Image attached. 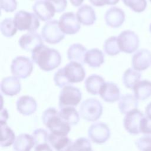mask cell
I'll use <instances>...</instances> for the list:
<instances>
[{
	"instance_id": "obj_1",
	"label": "cell",
	"mask_w": 151,
	"mask_h": 151,
	"mask_svg": "<svg viewBox=\"0 0 151 151\" xmlns=\"http://www.w3.org/2000/svg\"><path fill=\"white\" fill-rule=\"evenodd\" d=\"M31 58L39 67L45 71H50L58 67L61 62L60 52L54 48L44 45L38 47L32 51Z\"/></svg>"
},
{
	"instance_id": "obj_2",
	"label": "cell",
	"mask_w": 151,
	"mask_h": 151,
	"mask_svg": "<svg viewBox=\"0 0 151 151\" xmlns=\"http://www.w3.org/2000/svg\"><path fill=\"white\" fill-rule=\"evenodd\" d=\"M42 120L53 134L66 136L70 131V125L61 118L59 111L54 107H49L43 112Z\"/></svg>"
},
{
	"instance_id": "obj_3",
	"label": "cell",
	"mask_w": 151,
	"mask_h": 151,
	"mask_svg": "<svg viewBox=\"0 0 151 151\" xmlns=\"http://www.w3.org/2000/svg\"><path fill=\"white\" fill-rule=\"evenodd\" d=\"M14 22L19 31L35 32L40 27V21L35 14L21 10L14 16Z\"/></svg>"
},
{
	"instance_id": "obj_4",
	"label": "cell",
	"mask_w": 151,
	"mask_h": 151,
	"mask_svg": "<svg viewBox=\"0 0 151 151\" xmlns=\"http://www.w3.org/2000/svg\"><path fill=\"white\" fill-rule=\"evenodd\" d=\"M103 113V106L101 103L96 99H88L80 105L79 113L81 117L89 122L98 120Z\"/></svg>"
},
{
	"instance_id": "obj_5",
	"label": "cell",
	"mask_w": 151,
	"mask_h": 151,
	"mask_svg": "<svg viewBox=\"0 0 151 151\" xmlns=\"http://www.w3.org/2000/svg\"><path fill=\"white\" fill-rule=\"evenodd\" d=\"M82 98L80 89L73 86H66L61 90L59 95V108L77 106Z\"/></svg>"
},
{
	"instance_id": "obj_6",
	"label": "cell",
	"mask_w": 151,
	"mask_h": 151,
	"mask_svg": "<svg viewBox=\"0 0 151 151\" xmlns=\"http://www.w3.org/2000/svg\"><path fill=\"white\" fill-rule=\"evenodd\" d=\"M41 36L47 42L55 44L64 38V33L61 30L57 20H50L47 22L41 30Z\"/></svg>"
},
{
	"instance_id": "obj_7",
	"label": "cell",
	"mask_w": 151,
	"mask_h": 151,
	"mask_svg": "<svg viewBox=\"0 0 151 151\" xmlns=\"http://www.w3.org/2000/svg\"><path fill=\"white\" fill-rule=\"evenodd\" d=\"M31 60L25 56H18L13 59L11 65L12 75L19 78H26L29 77L33 70Z\"/></svg>"
},
{
	"instance_id": "obj_8",
	"label": "cell",
	"mask_w": 151,
	"mask_h": 151,
	"mask_svg": "<svg viewBox=\"0 0 151 151\" xmlns=\"http://www.w3.org/2000/svg\"><path fill=\"white\" fill-rule=\"evenodd\" d=\"M117 41L120 51L127 54L136 51L140 44L138 35L130 30L122 31L117 37Z\"/></svg>"
},
{
	"instance_id": "obj_9",
	"label": "cell",
	"mask_w": 151,
	"mask_h": 151,
	"mask_svg": "<svg viewBox=\"0 0 151 151\" xmlns=\"http://www.w3.org/2000/svg\"><path fill=\"white\" fill-rule=\"evenodd\" d=\"M61 69L69 84L80 83L85 78L86 71L79 63L71 61Z\"/></svg>"
},
{
	"instance_id": "obj_10",
	"label": "cell",
	"mask_w": 151,
	"mask_h": 151,
	"mask_svg": "<svg viewBox=\"0 0 151 151\" xmlns=\"http://www.w3.org/2000/svg\"><path fill=\"white\" fill-rule=\"evenodd\" d=\"M90 139L97 144L105 143L110 137V130L108 126L102 122L93 123L88 129Z\"/></svg>"
},
{
	"instance_id": "obj_11",
	"label": "cell",
	"mask_w": 151,
	"mask_h": 151,
	"mask_svg": "<svg viewBox=\"0 0 151 151\" xmlns=\"http://www.w3.org/2000/svg\"><path fill=\"white\" fill-rule=\"evenodd\" d=\"M58 22L61 30L66 34H75L81 28L77 15L72 12L64 13L60 17Z\"/></svg>"
},
{
	"instance_id": "obj_12",
	"label": "cell",
	"mask_w": 151,
	"mask_h": 151,
	"mask_svg": "<svg viewBox=\"0 0 151 151\" xmlns=\"http://www.w3.org/2000/svg\"><path fill=\"white\" fill-rule=\"evenodd\" d=\"M143 117V114L137 109L127 113L123 119V126L125 130L131 134L140 133V123Z\"/></svg>"
},
{
	"instance_id": "obj_13",
	"label": "cell",
	"mask_w": 151,
	"mask_h": 151,
	"mask_svg": "<svg viewBox=\"0 0 151 151\" xmlns=\"http://www.w3.org/2000/svg\"><path fill=\"white\" fill-rule=\"evenodd\" d=\"M32 8L38 18L42 21H50L54 16L55 12L52 5L45 0L37 1Z\"/></svg>"
},
{
	"instance_id": "obj_14",
	"label": "cell",
	"mask_w": 151,
	"mask_h": 151,
	"mask_svg": "<svg viewBox=\"0 0 151 151\" xmlns=\"http://www.w3.org/2000/svg\"><path fill=\"white\" fill-rule=\"evenodd\" d=\"M151 64V52L147 49H140L133 55L132 65L135 70L144 71Z\"/></svg>"
},
{
	"instance_id": "obj_15",
	"label": "cell",
	"mask_w": 151,
	"mask_h": 151,
	"mask_svg": "<svg viewBox=\"0 0 151 151\" xmlns=\"http://www.w3.org/2000/svg\"><path fill=\"white\" fill-rule=\"evenodd\" d=\"M18 44L25 51L31 52L38 47L44 45L40 34L35 32L22 35L19 39Z\"/></svg>"
},
{
	"instance_id": "obj_16",
	"label": "cell",
	"mask_w": 151,
	"mask_h": 151,
	"mask_svg": "<svg viewBox=\"0 0 151 151\" xmlns=\"http://www.w3.org/2000/svg\"><path fill=\"white\" fill-rule=\"evenodd\" d=\"M104 19L108 26L111 28H118L123 24L125 20V14L122 9L113 6L106 11Z\"/></svg>"
},
{
	"instance_id": "obj_17",
	"label": "cell",
	"mask_w": 151,
	"mask_h": 151,
	"mask_svg": "<svg viewBox=\"0 0 151 151\" xmlns=\"http://www.w3.org/2000/svg\"><path fill=\"white\" fill-rule=\"evenodd\" d=\"M99 94L104 101L108 103H114L120 98V89L117 85L113 82L105 83Z\"/></svg>"
},
{
	"instance_id": "obj_18",
	"label": "cell",
	"mask_w": 151,
	"mask_h": 151,
	"mask_svg": "<svg viewBox=\"0 0 151 151\" xmlns=\"http://www.w3.org/2000/svg\"><path fill=\"white\" fill-rule=\"evenodd\" d=\"M16 106L19 113L24 116H29L35 112L37 104L33 97L29 96H22L17 100Z\"/></svg>"
},
{
	"instance_id": "obj_19",
	"label": "cell",
	"mask_w": 151,
	"mask_h": 151,
	"mask_svg": "<svg viewBox=\"0 0 151 151\" xmlns=\"http://www.w3.org/2000/svg\"><path fill=\"white\" fill-rule=\"evenodd\" d=\"M21 89V82L18 78L7 77L4 78L1 83V90L2 93L8 96H13L18 94Z\"/></svg>"
},
{
	"instance_id": "obj_20",
	"label": "cell",
	"mask_w": 151,
	"mask_h": 151,
	"mask_svg": "<svg viewBox=\"0 0 151 151\" xmlns=\"http://www.w3.org/2000/svg\"><path fill=\"white\" fill-rule=\"evenodd\" d=\"M48 142L55 151H73V143L67 136H57L50 133Z\"/></svg>"
},
{
	"instance_id": "obj_21",
	"label": "cell",
	"mask_w": 151,
	"mask_h": 151,
	"mask_svg": "<svg viewBox=\"0 0 151 151\" xmlns=\"http://www.w3.org/2000/svg\"><path fill=\"white\" fill-rule=\"evenodd\" d=\"M77 17L80 23L84 25H91L96 20V12L93 8L88 5L80 6L77 12Z\"/></svg>"
},
{
	"instance_id": "obj_22",
	"label": "cell",
	"mask_w": 151,
	"mask_h": 151,
	"mask_svg": "<svg viewBox=\"0 0 151 151\" xmlns=\"http://www.w3.org/2000/svg\"><path fill=\"white\" fill-rule=\"evenodd\" d=\"M104 78L97 74H91L88 76L84 82L87 91L93 95H97L100 93V90L105 84Z\"/></svg>"
},
{
	"instance_id": "obj_23",
	"label": "cell",
	"mask_w": 151,
	"mask_h": 151,
	"mask_svg": "<svg viewBox=\"0 0 151 151\" xmlns=\"http://www.w3.org/2000/svg\"><path fill=\"white\" fill-rule=\"evenodd\" d=\"M35 146V142L32 135L22 133L18 135L13 144L14 151H30Z\"/></svg>"
},
{
	"instance_id": "obj_24",
	"label": "cell",
	"mask_w": 151,
	"mask_h": 151,
	"mask_svg": "<svg viewBox=\"0 0 151 151\" xmlns=\"http://www.w3.org/2000/svg\"><path fill=\"white\" fill-rule=\"evenodd\" d=\"M138 104V100L134 95L126 94L120 98L118 107L121 113L126 114L129 112L137 109Z\"/></svg>"
},
{
	"instance_id": "obj_25",
	"label": "cell",
	"mask_w": 151,
	"mask_h": 151,
	"mask_svg": "<svg viewBox=\"0 0 151 151\" xmlns=\"http://www.w3.org/2000/svg\"><path fill=\"white\" fill-rule=\"evenodd\" d=\"M87 49L79 43L71 45L67 50V57L71 61H76L81 64L84 63V57Z\"/></svg>"
},
{
	"instance_id": "obj_26",
	"label": "cell",
	"mask_w": 151,
	"mask_h": 151,
	"mask_svg": "<svg viewBox=\"0 0 151 151\" xmlns=\"http://www.w3.org/2000/svg\"><path fill=\"white\" fill-rule=\"evenodd\" d=\"M104 61V55L103 52L98 48H92L87 51L84 63L92 68L99 67Z\"/></svg>"
},
{
	"instance_id": "obj_27",
	"label": "cell",
	"mask_w": 151,
	"mask_h": 151,
	"mask_svg": "<svg viewBox=\"0 0 151 151\" xmlns=\"http://www.w3.org/2000/svg\"><path fill=\"white\" fill-rule=\"evenodd\" d=\"M134 96L139 100H145L151 96V81H139L133 88Z\"/></svg>"
},
{
	"instance_id": "obj_28",
	"label": "cell",
	"mask_w": 151,
	"mask_h": 151,
	"mask_svg": "<svg viewBox=\"0 0 151 151\" xmlns=\"http://www.w3.org/2000/svg\"><path fill=\"white\" fill-rule=\"evenodd\" d=\"M61 118L70 126L77 124L80 120L79 113L74 107H65L60 109Z\"/></svg>"
},
{
	"instance_id": "obj_29",
	"label": "cell",
	"mask_w": 151,
	"mask_h": 151,
	"mask_svg": "<svg viewBox=\"0 0 151 151\" xmlns=\"http://www.w3.org/2000/svg\"><path fill=\"white\" fill-rule=\"evenodd\" d=\"M141 74L133 68L127 69L123 76L122 80L124 86L129 89H133L134 86L140 81Z\"/></svg>"
},
{
	"instance_id": "obj_30",
	"label": "cell",
	"mask_w": 151,
	"mask_h": 151,
	"mask_svg": "<svg viewBox=\"0 0 151 151\" xmlns=\"http://www.w3.org/2000/svg\"><path fill=\"white\" fill-rule=\"evenodd\" d=\"M1 146L8 147L14 144L16 139L15 133L6 123H1Z\"/></svg>"
},
{
	"instance_id": "obj_31",
	"label": "cell",
	"mask_w": 151,
	"mask_h": 151,
	"mask_svg": "<svg viewBox=\"0 0 151 151\" xmlns=\"http://www.w3.org/2000/svg\"><path fill=\"white\" fill-rule=\"evenodd\" d=\"M0 29L2 35L6 37H13L17 31L14 20L12 18H5L0 25Z\"/></svg>"
},
{
	"instance_id": "obj_32",
	"label": "cell",
	"mask_w": 151,
	"mask_h": 151,
	"mask_svg": "<svg viewBox=\"0 0 151 151\" xmlns=\"http://www.w3.org/2000/svg\"><path fill=\"white\" fill-rule=\"evenodd\" d=\"M104 52L109 55H116L121 52L117 41V37L113 36L107 38L103 45Z\"/></svg>"
},
{
	"instance_id": "obj_33",
	"label": "cell",
	"mask_w": 151,
	"mask_h": 151,
	"mask_svg": "<svg viewBox=\"0 0 151 151\" xmlns=\"http://www.w3.org/2000/svg\"><path fill=\"white\" fill-rule=\"evenodd\" d=\"M122 1L126 6L137 13L143 12L147 6L146 0H122Z\"/></svg>"
},
{
	"instance_id": "obj_34",
	"label": "cell",
	"mask_w": 151,
	"mask_h": 151,
	"mask_svg": "<svg viewBox=\"0 0 151 151\" xmlns=\"http://www.w3.org/2000/svg\"><path fill=\"white\" fill-rule=\"evenodd\" d=\"M49 135L50 134L43 129H37L35 130L32 133V136L35 142V146H36L44 143H49Z\"/></svg>"
},
{
	"instance_id": "obj_35",
	"label": "cell",
	"mask_w": 151,
	"mask_h": 151,
	"mask_svg": "<svg viewBox=\"0 0 151 151\" xmlns=\"http://www.w3.org/2000/svg\"><path fill=\"white\" fill-rule=\"evenodd\" d=\"M73 151H93L90 140L86 137L78 138L73 144Z\"/></svg>"
},
{
	"instance_id": "obj_36",
	"label": "cell",
	"mask_w": 151,
	"mask_h": 151,
	"mask_svg": "<svg viewBox=\"0 0 151 151\" xmlns=\"http://www.w3.org/2000/svg\"><path fill=\"white\" fill-rule=\"evenodd\" d=\"M135 145L140 151H151V136L145 135L138 139Z\"/></svg>"
},
{
	"instance_id": "obj_37",
	"label": "cell",
	"mask_w": 151,
	"mask_h": 151,
	"mask_svg": "<svg viewBox=\"0 0 151 151\" xmlns=\"http://www.w3.org/2000/svg\"><path fill=\"white\" fill-rule=\"evenodd\" d=\"M1 9L6 12H12L17 9L16 0H0Z\"/></svg>"
},
{
	"instance_id": "obj_38",
	"label": "cell",
	"mask_w": 151,
	"mask_h": 151,
	"mask_svg": "<svg viewBox=\"0 0 151 151\" xmlns=\"http://www.w3.org/2000/svg\"><path fill=\"white\" fill-rule=\"evenodd\" d=\"M140 130V133L146 135L151 134V120L144 116L141 121Z\"/></svg>"
},
{
	"instance_id": "obj_39",
	"label": "cell",
	"mask_w": 151,
	"mask_h": 151,
	"mask_svg": "<svg viewBox=\"0 0 151 151\" xmlns=\"http://www.w3.org/2000/svg\"><path fill=\"white\" fill-rule=\"evenodd\" d=\"M50 2L54 6L55 12L60 13L63 12L67 6V0H45Z\"/></svg>"
},
{
	"instance_id": "obj_40",
	"label": "cell",
	"mask_w": 151,
	"mask_h": 151,
	"mask_svg": "<svg viewBox=\"0 0 151 151\" xmlns=\"http://www.w3.org/2000/svg\"><path fill=\"white\" fill-rule=\"evenodd\" d=\"M91 4L96 6H103L105 5H114L117 4L119 0H89Z\"/></svg>"
},
{
	"instance_id": "obj_41",
	"label": "cell",
	"mask_w": 151,
	"mask_h": 151,
	"mask_svg": "<svg viewBox=\"0 0 151 151\" xmlns=\"http://www.w3.org/2000/svg\"><path fill=\"white\" fill-rule=\"evenodd\" d=\"M35 151H52V150L48 143H44L36 146Z\"/></svg>"
},
{
	"instance_id": "obj_42",
	"label": "cell",
	"mask_w": 151,
	"mask_h": 151,
	"mask_svg": "<svg viewBox=\"0 0 151 151\" xmlns=\"http://www.w3.org/2000/svg\"><path fill=\"white\" fill-rule=\"evenodd\" d=\"M8 119V113L6 109H1V117H0V123H6V121Z\"/></svg>"
},
{
	"instance_id": "obj_43",
	"label": "cell",
	"mask_w": 151,
	"mask_h": 151,
	"mask_svg": "<svg viewBox=\"0 0 151 151\" xmlns=\"http://www.w3.org/2000/svg\"><path fill=\"white\" fill-rule=\"evenodd\" d=\"M145 116L151 120V102L149 103L145 108Z\"/></svg>"
},
{
	"instance_id": "obj_44",
	"label": "cell",
	"mask_w": 151,
	"mask_h": 151,
	"mask_svg": "<svg viewBox=\"0 0 151 151\" xmlns=\"http://www.w3.org/2000/svg\"><path fill=\"white\" fill-rule=\"evenodd\" d=\"M70 1L71 4L76 7L80 6V5H81V4L84 1V0H70Z\"/></svg>"
},
{
	"instance_id": "obj_45",
	"label": "cell",
	"mask_w": 151,
	"mask_h": 151,
	"mask_svg": "<svg viewBox=\"0 0 151 151\" xmlns=\"http://www.w3.org/2000/svg\"><path fill=\"white\" fill-rule=\"evenodd\" d=\"M149 31H150V32L151 33V23H150V26H149Z\"/></svg>"
},
{
	"instance_id": "obj_46",
	"label": "cell",
	"mask_w": 151,
	"mask_h": 151,
	"mask_svg": "<svg viewBox=\"0 0 151 151\" xmlns=\"http://www.w3.org/2000/svg\"><path fill=\"white\" fill-rule=\"evenodd\" d=\"M149 1H150V2H151V0H149Z\"/></svg>"
}]
</instances>
